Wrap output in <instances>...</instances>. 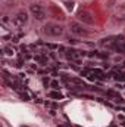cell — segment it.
Wrapping results in <instances>:
<instances>
[{
    "label": "cell",
    "instance_id": "obj_1",
    "mask_svg": "<svg viewBox=\"0 0 125 127\" xmlns=\"http://www.w3.org/2000/svg\"><path fill=\"white\" fill-rule=\"evenodd\" d=\"M44 32H46L47 35H52V37H59V35L63 34V28L59 24L50 22V24H47V25L44 27Z\"/></svg>",
    "mask_w": 125,
    "mask_h": 127
},
{
    "label": "cell",
    "instance_id": "obj_2",
    "mask_svg": "<svg viewBox=\"0 0 125 127\" xmlns=\"http://www.w3.org/2000/svg\"><path fill=\"white\" fill-rule=\"evenodd\" d=\"M30 12L34 15V18L38 19V21H43L46 18V10H44V7L41 4H31L30 6Z\"/></svg>",
    "mask_w": 125,
    "mask_h": 127
},
{
    "label": "cell",
    "instance_id": "obj_3",
    "mask_svg": "<svg viewBox=\"0 0 125 127\" xmlns=\"http://www.w3.org/2000/svg\"><path fill=\"white\" fill-rule=\"evenodd\" d=\"M27 22H28V13L25 10H21L13 16V24L16 27H24Z\"/></svg>",
    "mask_w": 125,
    "mask_h": 127
},
{
    "label": "cell",
    "instance_id": "obj_4",
    "mask_svg": "<svg viewBox=\"0 0 125 127\" xmlns=\"http://www.w3.org/2000/svg\"><path fill=\"white\" fill-rule=\"evenodd\" d=\"M69 28H71V31L74 32L75 35H87V31H85V30L83 28V25H80L78 22H71Z\"/></svg>",
    "mask_w": 125,
    "mask_h": 127
},
{
    "label": "cell",
    "instance_id": "obj_5",
    "mask_svg": "<svg viewBox=\"0 0 125 127\" xmlns=\"http://www.w3.org/2000/svg\"><path fill=\"white\" fill-rule=\"evenodd\" d=\"M78 19H80L81 22H84V24H93V16H91V13H88V12H85V10L78 12Z\"/></svg>",
    "mask_w": 125,
    "mask_h": 127
},
{
    "label": "cell",
    "instance_id": "obj_6",
    "mask_svg": "<svg viewBox=\"0 0 125 127\" xmlns=\"http://www.w3.org/2000/svg\"><path fill=\"white\" fill-rule=\"evenodd\" d=\"M115 43H116V40H113V38H103L102 40V46H104V47H115Z\"/></svg>",
    "mask_w": 125,
    "mask_h": 127
},
{
    "label": "cell",
    "instance_id": "obj_7",
    "mask_svg": "<svg viewBox=\"0 0 125 127\" xmlns=\"http://www.w3.org/2000/svg\"><path fill=\"white\" fill-rule=\"evenodd\" d=\"M113 49H116L118 52H121V53H125V43L124 41H118L116 40V43H115V47Z\"/></svg>",
    "mask_w": 125,
    "mask_h": 127
},
{
    "label": "cell",
    "instance_id": "obj_8",
    "mask_svg": "<svg viewBox=\"0 0 125 127\" xmlns=\"http://www.w3.org/2000/svg\"><path fill=\"white\" fill-rule=\"evenodd\" d=\"M13 49H12V46H6L4 49H3V53L6 55V56H13Z\"/></svg>",
    "mask_w": 125,
    "mask_h": 127
},
{
    "label": "cell",
    "instance_id": "obj_9",
    "mask_svg": "<svg viewBox=\"0 0 125 127\" xmlns=\"http://www.w3.org/2000/svg\"><path fill=\"white\" fill-rule=\"evenodd\" d=\"M49 97H55V99H62V95L59 92H50L49 93Z\"/></svg>",
    "mask_w": 125,
    "mask_h": 127
},
{
    "label": "cell",
    "instance_id": "obj_10",
    "mask_svg": "<svg viewBox=\"0 0 125 127\" xmlns=\"http://www.w3.org/2000/svg\"><path fill=\"white\" fill-rule=\"evenodd\" d=\"M50 86H52L55 90H58V89H59V83H58V81H52V84H50Z\"/></svg>",
    "mask_w": 125,
    "mask_h": 127
},
{
    "label": "cell",
    "instance_id": "obj_11",
    "mask_svg": "<svg viewBox=\"0 0 125 127\" xmlns=\"http://www.w3.org/2000/svg\"><path fill=\"white\" fill-rule=\"evenodd\" d=\"M1 22H3V24H7V22H9V18H7L6 15H4V16H1Z\"/></svg>",
    "mask_w": 125,
    "mask_h": 127
},
{
    "label": "cell",
    "instance_id": "obj_12",
    "mask_svg": "<svg viewBox=\"0 0 125 127\" xmlns=\"http://www.w3.org/2000/svg\"><path fill=\"white\" fill-rule=\"evenodd\" d=\"M22 97H24V100H30V97H28V95H25V93H22Z\"/></svg>",
    "mask_w": 125,
    "mask_h": 127
}]
</instances>
